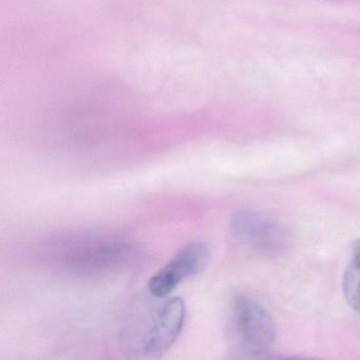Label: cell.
Wrapping results in <instances>:
<instances>
[{"label":"cell","instance_id":"3","mask_svg":"<svg viewBox=\"0 0 360 360\" xmlns=\"http://www.w3.org/2000/svg\"><path fill=\"white\" fill-rule=\"evenodd\" d=\"M229 337L238 357L262 358L276 341V324L269 311L248 297H237L229 314Z\"/></svg>","mask_w":360,"mask_h":360},{"label":"cell","instance_id":"8","mask_svg":"<svg viewBox=\"0 0 360 360\" xmlns=\"http://www.w3.org/2000/svg\"><path fill=\"white\" fill-rule=\"evenodd\" d=\"M326 1H333V3H340V1H347V0H326Z\"/></svg>","mask_w":360,"mask_h":360},{"label":"cell","instance_id":"4","mask_svg":"<svg viewBox=\"0 0 360 360\" xmlns=\"http://www.w3.org/2000/svg\"><path fill=\"white\" fill-rule=\"evenodd\" d=\"M229 229L240 244L260 254H279L290 242L288 229L281 223L254 210L236 212L231 216Z\"/></svg>","mask_w":360,"mask_h":360},{"label":"cell","instance_id":"5","mask_svg":"<svg viewBox=\"0 0 360 360\" xmlns=\"http://www.w3.org/2000/svg\"><path fill=\"white\" fill-rule=\"evenodd\" d=\"M210 254L203 242H191L181 248L147 283L149 294L168 297L180 284L201 274L210 262Z\"/></svg>","mask_w":360,"mask_h":360},{"label":"cell","instance_id":"7","mask_svg":"<svg viewBox=\"0 0 360 360\" xmlns=\"http://www.w3.org/2000/svg\"><path fill=\"white\" fill-rule=\"evenodd\" d=\"M353 260L360 262V239L355 241L353 245Z\"/></svg>","mask_w":360,"mask_h":360},{"label":"cell","instance_id":"2","mask_svg":"<svg viewBox=\"0 0 360 360\" xmlns=\"http://www.w3.org/2000/svg\"><path fill=\"white\" fill-rule=\"evenodd\" d=\"M134 256L132 244L112 235L72 236L51 248V261L56 267L77 277L117 273L125 269Z\"/></svg>","mask_w":360,"mask_h":360},{"label":"cell","instance_id":"6","mask_svg":"<svg viewBox=\"0 0 360 360\" xmlns=\"http://www.w3.org/2000/svg\"><path fill=\"white\" fill-rule=\"evenodd\" d=\"M343 295L349 307L360 314V262L353 260L343 275Z\"/></svg>","mask_w":360,"mask_h":360},{"label":"cell","instance_id":"1","mask_svg":"<svg viewBox=\"0 0 360 360\" xmlns=\"http://www.w3.org/2000/svg\"><path fill=\"white\" fill-rule=\"evenodd\" d=\"M186 305L180 297L149 294L134 302L121 332L124 353L131 359H159L180 336Z\"/></svg>","mask_w":360,"mask_h":360}]
</instances>
